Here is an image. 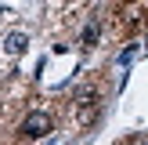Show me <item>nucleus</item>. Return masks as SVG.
<instances>
[{
    "instance_id": "1",
    "label": "nucleus",
    "mask_w": 148,
    "mask_h": 145,
    "mask_svg": "<svg viewBox=\"0 0 148 145\" xmlns=\"http://www.w3.org/2000/svg\"><path fill=\"white\" fill-rule=\"evenodd\" d=\"M51 127H54L51 113H40V109L22 120V134H25V138H43V134H51Z\"/></svg>"
},
{
    "instance_id": "2",
    "label": "nucleus",
    "mask_w": 148,
    "mask_h": 145,
    "mask_svg": "<svg viewBox=\"0 0 148 145\" xmlns=\"http://www.w3.org/2000/svg\"><path fill=\"white\" fill-rule=\"evenodd\" d=\"M76 102H79V109H76L79 123H83V127L98 123V91H79V94H76Z\"/></svg>"
},
{
    "instance_id": "3",
    "label": "nucleus",
    "mask_w": 148,
    "mask_h": 145,
    "mask_svg": "<svg viewBox=\"0 0 148 145\" xmlns=\"http://www.w3.org/2000/svg\"><path fill=\"white\" fill-rule=\"evenodd\" d=\"M25 47H29V36L25 33H7L4 36V51H7V55H22Z\"/></svg>"
},
{
    "instance_id": "4",
    "label": "nucleus",
    "mask_w": 148,
    "mask_h": 145,
    "mask_svg": "<svg viewBox=\"0 0 148 145\" xmlns=\"http://www.w3.org/2000/svg\"><path fill=\"white\" fill-rule=\"evenodd\" d=\"M98 36H101V26H98V22H90V26L83 29V36H79V44H83V47H94Z\"/></svg>"
}]
</instances>
